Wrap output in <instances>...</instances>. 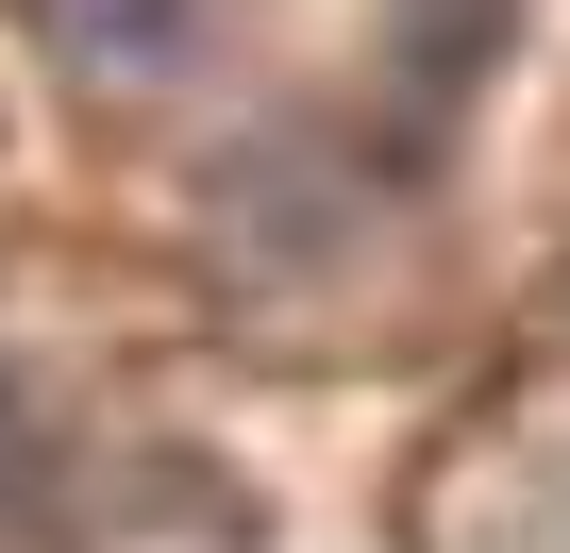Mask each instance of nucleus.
<instances>
[{"label":"nucleus","instance_id":"obj_1","mask_svg":"<svg viewBox=\"0 0 570 553\" xmlns=\"http://www.w3.org/2000/svg\"><path fill=\"white\" fill-rule=\"evenodd\" d=\"M0 486H18V419H0Z\"/></svg>","mask_w":570,"mask_h":553}]
</instances>
